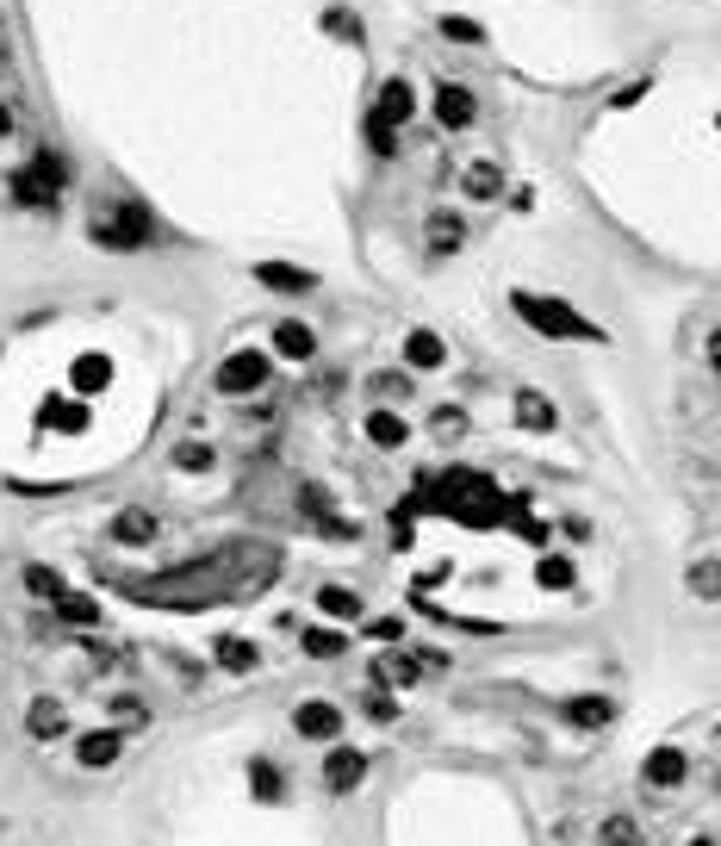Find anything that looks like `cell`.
Instances as JSON below:
<instances>
[{
	"instance_id": "19",
	"label": "cell",
	"mask_w": 721,
	"mask_h": 846,
	"mask_svg": "<svg viewBox=\"0 0 721 846\" xmlns=\"http://www.w3.org/2000/svg\"><path fill=\"white\" fill-rule=\"evenodd\" d=\"M212 654H218V666H224V672H255V660H262V654H255L249 641H237V635H218Z\"/></svg>"
},
{
	"instance_id": "20",
	"label": "cell",
	"mask_w": 721,
	"mask_h": 846,
	"mask_svg": "<svg viewBox=\"0 0 721 846\" xmlns=\"http://www.w3.org/2000/svg\"><path fill=\"white\" fill-rule=\"evenodd\" d=\"M516 423H529V430H554V405L541 399V392H516Z\"/></svg>"
},
{
	"instance_id": "37",
	"label": "cell",
	"mask_w": 721,
	"mask_h": 846,
	"mask_svg": "<svg viewBox=\"0 0 721 846\" xmlns=\"http://www.w3.org/2000/svg\"><path fill=\"white\" fill-rule=\"evenodd\" d=\"M690 846H715V840H690Z\"/></svg>"
},
{
	"instance_id": "26",
	"label": "cell",
	"mask_w": 721,
	"mask_h": 846,
	"mask_svg": "<svg viewBox=\"0 0 721 846\" xmlns=\"http://www.w3.org/2000/svg\"><path fill=\"white\" fill-rule=\"evenodd\" d=\"M603 846H641V822L634 815H610L603 822Z\"/></svg>"
},
{
	"instance_id": "8",
	"label": "cell",
	"mask_w": 721,
	"mask_h": 846,
	"mask_svg": "<svg viewBox=\"0 0 721 846\" xmlns=\"http://www.w3.org/2000/svg\"><path fill=\"white\" fill-rule=\"evenodd\" d=\"M411 112H417V94H411V81H405V75H392L386 88H380V100H373V119H380V125H405Z\"/></svg>"
},
{
	"instance_id": "15",
	"label": "cell",
	"mask_w": 721,
	"mask_h": 846,
	"mask_svg": "<svg viewBox=\"0 0 721 846\" xmlns=\"http://www.w3.org/2000/svg\"><path fill=\"white\" fill-rule=\"evenodd\" d=\"M25 728H32V735H38V741H56V735H63V728H69V716H63V703H50V697H38V703H32V710H25Z\"/></svg>"
},
{
	"instance_id": "28",
	"label": "cell",
	"mask_w": 721,
	"mask_h": 846,
	"mask_svg": "<svg viewBox=\"0 0 721 846\" xmlns=\"http://www.w3.org/2000/svg\"><path fill=\"white\" fill-rule=\"evenodd\" d=\"M690 591H697V598H721V567L715 560H697V567H690Z\"/></svg>"
},
{
	"instance_id": "38",
	"label": "cell",
	"mask_w": 721,
	"mask_h": 846,
	"mask_svg": "<svg viewBox=\"0 0 721 846\" xmlns=\"http://www.w3.org/2000/svg\"><path fill=\"white\" fill-rule=\"evenodd\" d=\"M709 361H715V374H721V355H709Z\"/></svg>"
},
{
	"instance_id": "29",
	"label": "cell",
	"mask_w": 721,
	"mask_h": 846,
	"mask_svg": "<svg viewBox=\"0 0 721 846\" xmlns=\"http://www.w3.org/2000/svg\"><path fill=\"white\" fill-rule=\"evenodd\" d=\"M429 430H436V436H442V442H454V436H460V430H467V411H460V405H442V411H436V417H429Z\"/></svg>"
},
{
	"instance_id": "6",
	"label": "cell",
	"mask_w": 721,
	"mask_h": 846,
	"mask_svg": "<svg viewBox=\"0 0 721 846\" xmlns=\"http://www.w3.org/2000/svg\"><path fill=\"white\" fill-rule=\"evenodd\" d=\"M684 772H690V759L678 747H653L647 766H641V784L647 791H672V784H684Z\"/></svg>"
},
{
	"instance_id": "34",
	"label": "cell",
	"mask_w": 721,
	"mask_h": 846,
	"mask_svg": "<svg viewBox=\"0 0 721 846\" xmlns=\"http://www.w3.org/2000/svg\"><path fill=\"white\" fill-rule=\"evenodd\" d=\"M442 38H454V44H479V25H473V19H442Z\"/></svg>"
},
{
	"instance_id": "2",
	"label": "cell",
	"mask_w": 721,
	"mask_h": 846,
	"mask_svg": "<svg viewBox=\"0 0 721 846\" xmlns=\"http://www.w3.org/2000/svg\"><path fill=\"white\" fill-rule=\"evenodd\" d=\"M268 380H274V361L262 349H237V355H224V368H218L224 399H249V392H262Z\"/></svg>"
},
{
	"instance_id": "10",
	"label": "cell",
	"mask_w": 721,
	"mask_h": 846,
	"mask_svg": "<svg viewBox=\"0 0 721 846\" xmlns=\"http://www.w3.org/2000/svg\"><path fill=\"white\" fill-rule=\"evenodd\" d=\"M274 355H286V361H311V355H317V336H311V324H299V318H280V324H274Z\"/></svg>"
},
{
	"instance_id": "5",
	"label": "cell",
	"mask_w": 721,
	"mask_h": 846,
	"mask_svg": "<svg viewBox=\"0 0 721 846\" xmlns=\"http://www.w3.org/2000/svg\"><path fill=\"white\" fill-rule=\"evenodd\" d=\"M473 119H479V100L460 88V81H442V88H436V125L442 131H467Z\"/></svg>"
},
{
	"instance_id": "30",
	"label": "cell",
	"mask_w": 721,
	"mask_h": 846,
	"mask_svg": "<svg viewBox=\"0 0 721 846\" xmlns=\"http://www.w3.org/2000/svg\"><path fill=\"white\" fill-rule=\"evenodd\" d=\"M175 467H181V473H206V467H212V448H206V442H181V448H175Z\"/></svg>"
},
{
	"instance_id": "14",
	"label": "cell",
	"mask_w": 721,
	"mask_h": 846,
	"mask_svg": "<svg viewBox=\"0 0 721 846\" xmlns=\"http://www.w3.org/2000/svg\"><path fill=\"white\" fill-rule=\"evenodd\" d=\"M405 361H411V368H423V374L442 368V361H448L442 336H436V330H411V336H405Z\"/></svg>"
},
{
	"instance_id": "24",
	"label": "cell",
	"mask_w": 721,
	"mask_h": 846,
	"mask_svg": "<svg viewBox=\"0 0 721 846\" xmlns=\"http://www.w3.org/2000/svg\"><path fill=\"white\" fill-rule=\"evenodd\" d=\"M342 647H349V635H336V629H305V654H311V660H336Z\"/></svg>"
},
{
	"instance_id": "7",
	"label": "cell",
	"mask_w": 721,
	"mask_h": 846,
	"mask_svg": "<svg viewBox=\"0 0 721 846\" xmlns=\"http://www.w3.org/2000/svg\"><path fill=\"white\" fill-rule=\"evenodd\" d=\"M293 728H299L305 741H336L342 735V710H336V703H299Z\"/></svg>"
},
{
	"instance_id": "3",
	"label": "cell",
	"mask_w": 721,
	"mask_h": 846,
	"mask_svg": "<svg viewBox=\"0 0 721 846\" xmlns=\"http://www.w3.org/2000/svg\"><path fill=\"white\" fill-rule=\"evenodd\" d=\"M516 318H529L541 336H597L579 312H566L560 299H541V293H516Z\"/></svg>"
},
{
	"instance_id": "9",
	"label": "cell",
	"mask_w": 721,
	"mask_h": 846,
	"mask_svg": "<svg viewBox=\"0 0 721 846\" xmlns=\"http://www.w3.org/2000/svg\"><path fill=\"white\" fill-rule=\"evenodd\" d=\"M125 753V735H119V728H94V735H81L75 741V759H81V766H112V759H119Z\"/></svg>"
},
{
	"instance_id": "16",
	"label": "cell",
	"mask_w": 721,
	"mask_h": 846,
	"mask_svg": "<svg viewBox=\"0 0 721 846\" xmlns=\"http://www.w3.org/2000/svg\"><path fill=\"white\" fill-rule=\"evenodd\" d=\"M367 436L380 442V448H405V436H411V430H405V417H398V411L373 405V411H367Z\"/></svg>"
},
{
	"instance_id": "21",
	"label": "cell",
	"mask_w": 721,
	"mask_h": 846,
	"mask_svg": "<svg viewBox=\"0 0 721 846\" xmlns=\"http://www.w3.org/2000/svg\"><path fill=\"white\" fill-rule=\"evenodd\" d=\"M249 784H255V797H286V772L274 759H249Z\"/></svg>"
},
{
	"instance_id": "17",
	"label": "cell",
	"mask_w": 721,
	"mask_h": 846,
	"mask_svg": "<svg viewBox=\"0 0 721 846\" xmlns=\"http://www.w3.org/2000/svg\"><path fill=\"white\" fill-rule=\"evenodd\" d=\"M460 187H467V200H498L504 175H498V162H473L467 175H460Z\"/></svg>"
},
{
	"instance_id": "32",
	"label": "cell",
	"mask_w": 721,
	"mask_h": 846,
	"mask_svg": "<svg viewBox=\"0 0 721 846\" xmlns=\"http://www.w3.org/2000/svg\"><path fill=\"white\" fill-rule=\"evenodd\" d=\"M361 710H367L373 722H392V716H398V703H392L386 691H373V685H367V697H361Z\"/></svg>"
},
{
	"instance_id": "35",
	"label": "cell",
	"mask_w": 721,
	"mask_h": 846,
	"mask_svg": "<svg viewBox=\"0 0 721 846\" xmlns=\"http://www.w3.org/2000/svg\"><path fill=\"white\" fill-rule=\"evenodd\" d=\"M324 25H330V32H336V38H361V25H355V13H342V7H330V13H324Z\"/></svg>"
},
{
	"instance_id": "4",
	"label": "cell",
	"mask_w": 721,
	"mask_h": 846,
	"mask_svg": "<svg viewBox=\"0 0 721 846\" xmlns=\"http://www.w3.org/2000/svg\"><path fill=\"white\" fill-rule=\"evenodd\" d=\"M373 772V759L361 753V747H342V741H330V753H324V784H330V797H349V791H361V778Z\"/></svg>"
},
{
	"instance_id": "1",
	"label": "cell",
	"mask_w": 721,
	"mask_h": 846,
	"mask_svg": "<svg viewBox=\"0 0 721 846\" xmlns=\"http://www.w3.org/2000/svg\"><path fill=\"white\" fill-rule=\"evenodd\" d=\"M94 243H106V249H143V243H156V218L143 212L137 200H106V206H94Z\"/></svg>"
},
{
	"instance_id": "31",
	"label": "cell",
	"mask_w": 721,
	"mask_h": 846,
	"mask_svg": "<svg viewBox=\"0 0 721 846\" xmlns=\"http://www.w3.org/2000/svg\"><path fill=\"white\" fill-rule=\"evenodd\" d=\"M112 716H119L125 728H143V722H150V710H143V697H112Z\"/></svg>"
},
{
	"instance_id": "36",
	"label": "cell",
	"mask_w": 721,
	"mask_h": 846,
	"mask_svg": "<svg viewBox=\"0 0 721 846\" xmlns=\"http://www.w3.org/2000/svg\"><path fill=\"white\" fill-rule=\"evenodd\" d=\"M0 63H7V38H0Z\"/></svg>"
},
{
	"instance_id": "18",
	"label": "cell",
	"mask_w": 721,
	"mask_h": 846,
	"mask_svg": "<svg viewBox=\"0 0 721 846\" xmlns=\"http://www.w3.org/2000/svg\"><path fill=\"white\" fill-rule=\"evenodd\" d=\"M610 716H616L610 697H572V703H566V722H572V728H603Z\"/></svg>"
},
{
	"instance_id": "25",
	"label": "cell",
	"mask_w": 721,
	"mask_h": 846,
	"mask_svg": "<svg viewBox=\"0 0 721 846\" xmlns=\"http://www.w3.org/2000/svg\"><path fill=\"white\" fill-rule=\"evenodd\" d=\"M25 591H32V598H50V604H56V598H63V591H69V585H63V579H56L50 567H25Z\"/></svg>"
},
{
	"instance_id": "33",
	"label": "cell",
	"mask_w": 721,
	"mask_h": 846,
	"mask_svg": "<svg viewBox=\"0 0 721 846\" xmlns=\"http://www.w3.org/2000/svg\"><path fill=\"white\" fill-rule=\"evenodd\" d=\"M373 392L380 399H411V380L405 374H373Z\"/></svg>"
},
{
	"instance_id": "22",
	"label": "cell",
	"mask_w": 721,
	"mask_h": 846,
	"mask_svg": "<svg viewBox=\"0 0 721 846\" xmlns=\"http://www.w3.org/2000/svg\"><path fill=\"white\" fill-rule=\"evenodd\" d=\"M255 274H262V280H268V287H280V293H311V287H317V280H311V274H299V268H280V262H262V268H255Z\"/></svg>"
},
{
	"instance_id": "11",
	"label": "cell",
	"mask_w": 721,
	"mask_h": 846,
	"mask_svg": "<svg viewBox=\"0 0 721 846\" xmlns=\"http://www.w3.org/2000/svg\"><path fill=\"white\" fill-rule=\"evenodd\" d=\"M156 511H119L112 517V542H131V548H143V542H156Z\"/></svg>"
},
{
	"instance_id": "23",
	"label": "cell",
	"mask_w": 721,
	"mask_h": 846,
	"mask_svg": "<svg viewBox=\"0 0 721 846\" xmlns=\"http://www.w3.org/2000/svg\"><path fill=\"white\" fill-rule=\"evenodd\" d=\"M56 616H63V623H75V629H94V623H100V610H94L88 598H75V591H63V598H56Z\"/></svg>"
},
{
	"instance_id": "12",
	"label": "cell",
	"mask_w": 721,
	"mask_h": 846,
	"mask_svg": "<svg viewBox=\"0 0 721 846\" xmlns=\"http://www.w3.org/2000/svg\"><path fill=\"white\" fill-rule=\"evenodd\" d=\"M25 175H32V181H44L50 193H63V187H69V162L56 156L50 144H38V150H32V162H25Z\"/></svg>"
},
{
	"instance_id": "27",
	"label": "cell",
	"mask_w": 721,
	"mask_h": 846,
	"mask_svg": "<svg viewBox=\"0 0 721 846\" xmlns=\"http://www.w3.org/2000/svg\"><path fill=\"white\" fill-rule=\"evenodd\" d=\"M317 604H324L330 616H355L361 610V598H355L349 585H324V591H317Z\"/></svg>"
},
{
	"instance_id": "13",
	"label": "cell",
	"mask_w": 721,
	"mask_h": 846,
	"mask_svg": "<svg viewBox=\"0 0 721 846\" xmlns=\"http://www.w3.org/2000/svg\"><path fill=\"white\" fill-rule=\"evenodd\" d=\"M460 237H467V224L460 212H429V256H454Z\"/></svg>"
}]
</instances>
